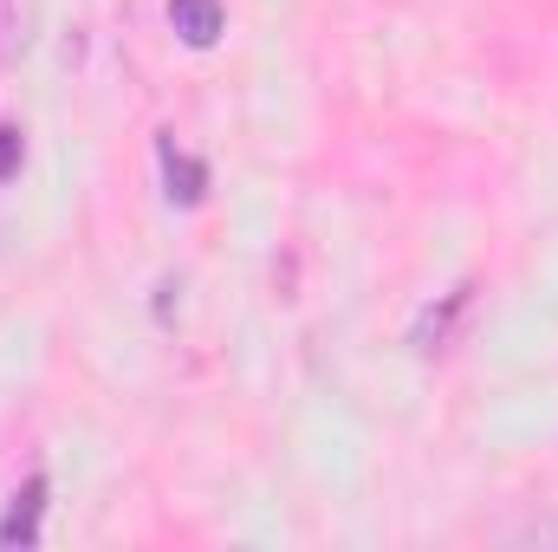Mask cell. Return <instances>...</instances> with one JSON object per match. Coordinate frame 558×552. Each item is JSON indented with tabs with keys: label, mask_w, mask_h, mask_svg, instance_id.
<instances>
[{
	"label": "cell",
	"mask_w": 558,
	"mask_h": 552,
	"mask_svg": "<svg viewBox=\"0 0 558 552\" xmlns=\"http://www.w3.org/2000/svg\"><path fill=\"white\" fill-rule=\"evenodd\" d=\"M39 514H46V475H33V481L13 494V507H7V520H0V547H33V540H39Z\"/></svg>",
	"instance_id": "1"
},
{
	"label": "cell",
	"mask_w": 558,
	"mask_h": 552,
	"mask_svg": "<svg viewBox=\"0 0 558 552\" xmlns=\"http://www.w3.org/2000/svg\"><path fill=\"white\" fill-rule=\"evenodd\" d=\"M169 26H175L182 46L208 52L221 39V0H169Z\"/></svg>",
	"instance_id": "2"
},
{
	"label": "cell",
	"mask_w": 558,
	"mask_h": 552,
	"mask_svg": "<svg viewBox=\"0 0 558 552\" xmlns=\"http://www.w3.org/2000/svg\"><path fill=\"white\" fill-rule=\"evenodd\" d=\"M162 182H169V202H175V208H195V202L208 195V169H202L195 156H182L169 137H162Z\"/></svg>",
	"instance_id": "3"
},
{
	"label": "cell",
	"mask_w": 558,
	"mask_h": 552,
	"mask_svg": "<svg viewBox=\"0 0 558 552\" xmlns=\"http://www.w3.org/2000/svg\"><path fill=\"white\" fill-rule=\"evenodd\" d=\"M468 292H474V286H454V292H448L441 305H428V312H422V319H416V338H410L416 351H441V345H448V332H454V319L468 312Z\"/></svg>",
	"instance_id": "4"
},
{
	"label": "cell",
	"mask_w": 558,
	"mask_h": 552,
	"mask_svg": "<svg viewBox=\"0 0 558 552\" xmlns=\"http://www.w3.org/2000/svg\"><path fill=\"white\" fill-rule=\"evenodd\" d=\"M33 20H39L33 0H0V65H13L33 46Z\"/></svg>",
	"instance_id": "5"
},
{
	"label": "cell",
	"mask_w": 558,
	"mask_h": 552,
	"mask_svg": "<svg viewBox=\"0 0 558 552\" xmlns=\"http://www.w3.org/2000/svg\"><path fill=\"white\" fill-rule=\"evenodd\" d=\"M20 156H26L20 131H13V124H0V182H7V176H20Z\"/></svg>",
	"instance_id": "6"
}]
</instances>
